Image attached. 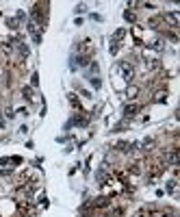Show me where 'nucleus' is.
Wrapping results in <instances>:
<instances>
[{
    "label": "nucleus",
    "instance_id": "nucleus-5",
    "mask_svg": "<svg viewBox=\"0 0 180 217\" xmlns=\"http://www.w3.org/2000/svg\"><path fill=\"white\" fill-rule=\"evenodd\" d=\"M137 93H139V87H135V85H133V87H128V89H126V96H128V98H135Z\"/></svg>",
    "mask_w": 180,
    "mask_h": 217
},
{
    "label": "nucleus",
    "instance_id": "nucleus-6",
    "mask_svg": "<svg viewBox=\"0 0 180 217\" xmlns=\"http://www.w3.org/2000/svg\"><path fill=\"white\" fill-rule=\"evenodd\" d=\"M124 17H126V20H130V22H135V13H130V11H126V13H124Z\"/></svg>",
    "mask_w": 180,
    "mask_h": 217
},
{
    "label": "nucleus",
    "instance_id": "nucleus-2",
    "mask_svg": "<svg viewBox=\"0 0 180 217\" xmlns=\"http://www.w3.org/2000/svg\"><path fill=\"white\" fill-rule=\"evenodd\" d=\"M139 109H141L139 104H126V106H124V115H126V117H133V115H137Z\"/></svg>",
    "mask_w": 180,
    "mask_h": 217
},
{
    "label": "nucleus",
    "instance_id": "nucleus-4",
    "mask_svg": "<svg viewBox=\"0 0 180 217\" xmlns=\"http://www.w3.org/2000/svg\"><path fill=\"white\" fill-rule=\"evenodd\" d=\"M124 35H126V31H124V28H119V31H115V35H113V43H117L119 39H122V37H124Z\"/></svg>",
    "mask_w": 180,
    "mask_h": 217
},
{
    "label": "nucleus",
    "instance_id": "nucleus-1",
    "mask_svg": "<svg viewBox=\"0 0 180 217\" xmlns=\"http://www.w3.org/2000/svg\"><path fill=\"white\" fill-rule=\"evenodd\" d=\"M119 72H122V76H124L126 83H130L133 76H135V70H133V65H128V63H122V65H119Z\"/></svg>",
    "mask_w": 180,
    "mask_h": 217
},
{
    "label": "nucleus",
    "instance_id": "nucleus-3",
    "mask_svg": "<svg viewBox=\"0 0 180 217\" xmlns=\"http://www.w3.org/2000/svg\"><path fill=\"white\" fill-rule=\"evenodd\" d=\"M109 204H111V202H109V198H98V200L93 202V206H95V209H106Z\"/></svg>",
    "mask_w": 180,
    "mask_h": 217
}]
</instances>
